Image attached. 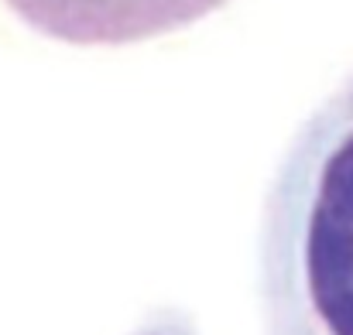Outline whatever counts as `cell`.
<instances>
[{"instance_id":"1","label":"cell","mask_w":353,"mask_h":335,"mask_svg":"<svg viewBox=\"0 0 353 335\" xmlns=\"http://www.w3.org/2000/svg\"><path fill=\"white\" fill-rule=\"evenodd\" d=\"M264 335H353V72L281 154L257 236Z\"/></svg>"},{"instance_id":"2","label":"cell","mask_w":353,"mask_h":335,"mask_svg":"<svg viewBox=\"0 0 353 335\" xmlns=\"http://www.w3.org/2000/svg\"><path fill=\"white\" fill-rule=\"evenodd\" d=\"M31 31L65 45H137L182 31L230 0H3Z\"/></svg>"}]
</instances>
